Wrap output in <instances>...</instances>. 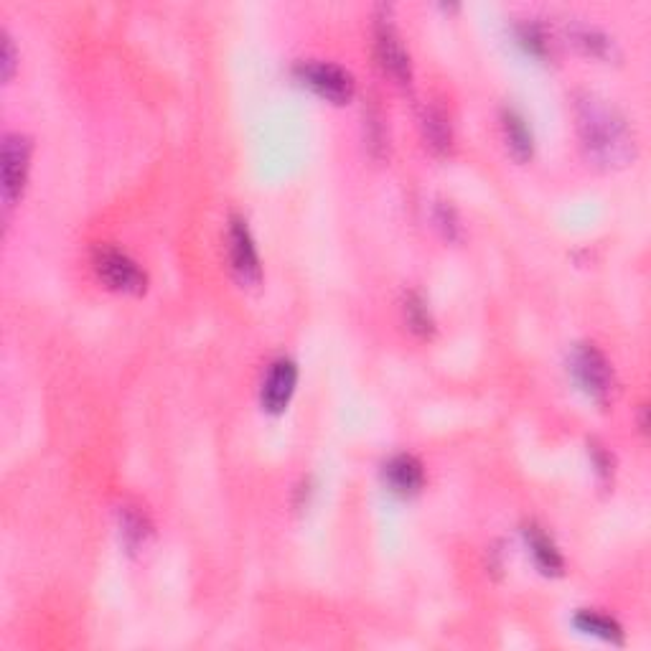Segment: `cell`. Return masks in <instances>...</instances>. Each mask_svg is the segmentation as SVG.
<instances>
[{
    "label": "cell",
    "instance_id": "obj_5",
    "mask_svg": "<svg viewBox=\"0 0 651 651\" xmlns=\"http://www.w3.org/2000/svg\"><path fill=\"white\" fill-rule=\"evenodd\" d=\"M227 250H229V265H232L234 278L242 285H257L262 280V265L260 255H257L255 240L242 217H232L227 232Z\"/></svg>",
    "mask_w": 651,
    "mask_h": 651
},
{
    "label": "cell",
    "instance_id": "obj_6",
    "mask_svg": "<svg viewBox=\"0 0 651 651\" xmlns=\"http://www.w3.org/2000/svg\"><path fill=\"white\" fill-rule=\"evenodd\" d=\"M31 168V140L21 133L3 138V201L13 206L21 199Z\"/></svg>",
    "mask_w": 651,
    "mask_h": 651
},
{
    "label": "cell",
    "instance_id": "obj_1",
    "mask_svg": "<svg viewBox=\"0 0 651 651\" xmlns=\"http://www.w3.org/2000/svg\"><path fill=\"white\" fill-rule=\"evenodd\" d=\"M580 145L588 161L603 168H621L634 161L636 140L626 117L596 95H580L575 100Z\"/></svg>",
    "mask_w": 651,
    "mask_h": 651
},
{
    "label": "cell",
    "instance_id": "obj_3",
    "mask_svg": "<svg viewBox=\"0 0 651 651\" xmlns=\"http://www.w3.org/2000/svg\"><path fill=\"white\" fill-rule=\"evenodd\" d=\"M570 372L580 390L593 400H606L613 390V369L593 344H578L570 354Z\"/></svg>",
    "mask_w": 651,
    "mask_h": 651
},
{
    "label": "cell",
    "instance_id": "obj_12",
    "mask_svg": "<svg viewBox=\"0 0 651 651\" xmlns=\"http://www.w3.org/2000/svg\"><path fill=\"white\" fill-rule=\"evenodd\" d=\"M423 130H425V140H428V145L435 153H448V148H451L453 143V133L446 112L440 110V107H430V110H425Z\"/></svg>",
    "mask_w": 651,
    "mask_h": 651
},
{
    "label": "cell",
    "instance_id": "obj_11",
    "mask_svg": "<svg viewBox=\"0 0 651 651\" xmlns=\"http://www.w3.org/2000/svg\"><path fill=\"white\" fill-rule=\"evenodd\" d=\"M527 542L529 550H532V557H535L537 568L547 575L562 573V555L557 552V547L552 545L550 537L542 532L540 527H529L527 529Z\"/></svg>",
    "mask_w": 651,
    "mask_h": 651
},
{
    "label": "cell",
    "instance_id": "obj_15",
    "mask_svg": "<svg viewBox=\"0 0 651 651\" xmlns=\"http://www.w3.org/2000/svg\"><path fill=\"white\" fill-rule=\"evenodd\" d=\"M120 532H123V540L128 547H138L143 545L148 532H151V524L145 519L143 512H138L135 507H125L120 512Z\"/></svg>",
    "mask_w": 651,
    "mask_h": 651
},
{
    "label": "cell",
    "instance_id": "obj_16",
    "mask_svg": "<svg viewBox=\"0 0 651 651\" xmlns=\"http://www.w3.org/2000/svg\"><path fill=\"white\" fill-rule=\"evenodd\" d=\"M405 316H407V323H410V329L418 331L420 336H428L430 329H433V318H430L428 306H425L420 295H415V293L407 295Z\"/></svg>",
    "mask_w": 651,
    "mask_h": 651
},
{
    "label": "cell",
    "instance_id": "obj_2",
    "mask_svg": "<svg viewBox=\"0 0 651 651\" xmlns=\"http://www.w3.org/2000/svg\"><path fill=\"white\" fill-rule=\"evenodd\" d=\"M298 82L311 87L318 97L344 105L354 97V77L344 67L331 62H301L295 67Z\"/></svg>",
    "mask_w": 651,
    "mask_h": 651
},
{
    "label": "cell",
    "instance_id": "obj_10",
    "mask_svg": "<svg viewBox=\"0 0 651 651\" xmlns=\"http://www.w3.org/2000/svg\"><path fill=\"white\" fill-rule=\"evenodd\" d=\"M501 130H504V140H507L512 156L519 158V161H527L532 156V148H535L527 120L517 110H504V115H501Z\"/></svg>",
    "mask_w": 651,
    "mask_h": 651
},
{
    "label": "cell",
    "instance_id": "obj_7",
    "mask_svg": "<svg viewBox=\"0 0 651 651\" xmlns=\"http://www.w3.org/2000/svg\"><path fill=\"white\" fill-rule=\"evenodd\" d=\"M374 46H377V59L384 72L390 74L397 84H410V54H407L405 44H402L400 34H397V28L392 26L387 16L377 18V26H374Z\"/></svg>",
    "mask_w": 651,
    "mask_h": 651
},
{
    "label": "cell",
    "instance_id": "obj_4",
    "mask_svg": "<svg viewBox=\"0 0 651 651\" xmlns=\"http://www.w3.org/2000/svg\"><path fill=\"white\" fill-rule=\"evenodd\" d=\"M95 270L102 283L117 293L138 295L148 285V278H145L138 262L115 247H100L95 252Z\"/></svg>",
    "mask_w": 651,
    "mask_h": 651
},
{
    "label": "cell",
    "instance_id": "obj_18",
    "mask_svg": "<svg viewBox=\"0 0 651 651\" xmlns=\"http://www.w3.org/2000/svg\"><path fill=\"white\" fill-rule=\"evenodd\" d=\"M0 67H3V79L8 82L16 72V46H13V39L8 34H3V62H0Z\"/></svg>",
    "mask_w": 651,
    "mask_h": 651
},
{
    "label": "cell",
    "instance_id": "obj_9",
    "mask_svg": "<svg viewBox=\"0 0 651 651\" xmlns=\"http://www.w3.org/2000/svg\"><path fill=\"white\" fill-rule=\"evenodd\" d=\"M384 481L400 496L418 494L425 484L423 463L415 456H410V453H400V456L390 458L387 466H384Z\"/></svg>",
    "mask_w": 651,
    "mask_h": 651
},
{
    "label": "cell",
    "instance_id": "obj_17",
    "mask_svg": "<svg viewBox=\"0 0 651 651\" xmlns=\"http://www.w3.org/2000/svg\"><path fill=\"white\" fill-rule=\"evenodd\" d=\"M519 41H522V44L527 46L532 54L545 56L547 39H545V34H542V28L535 26V23H524V26L519 28Z\"/></svg>",
    "mask_w": 651,
    "mask_h": 651
},
{
    "label": "cell",
    "instance_id": "obj_13",
    "mask_svg": "<svg viewBox=\"0 0 651 651\" xmlns=\"http://www.w3.org/2000/svg\"><path fill=\"white\" fill-rule=\"evenodd\" d=\"M575 626H578L580 631H585V634L598 636V639L603 641H613V644H621V641H624L621 626H618L613 618H608L606 613L580 611L578 616H575Z\"/></svg>",
    "mask_w": 651,
    "mask_h": 651
},
{
    "label": "cell",
    "instance_id": "obj_8",
    "mask_svg": "<svg viewBox=\"0 0 651 651\" xmlns=\"http://www.w3.org/2000/svg\"><path fill=\"white\" fill-rule=\"evenodd\" d=\"M295 384H298V367H295L293 359H275L270 364L268 374L262 379V392L260 402L262 407L273 415L283 412L285 407L290 405V397L295 392Z\"/></svg>",
    "mask_w": 651,
    "mask_h": 651
},
{
    "label": "cell",
    "instance_id": "obj_14",
    "mask_svg": "<svg viewBox=\"0 0 651 651\" xmlns=\"http://www.w3.org/2000/svg\"><path fill=\"white\" fill-rule=\"evenodd\" d=\"M570 39H573V44L580 46L585 54L598 56V59H603V56H611V51H613L611 39H608L603 31H598V28H593V26H573L570 28Z\"/></svg>",
    "mask_w": 651,
    "mask_h": 651
}]
</instances>
